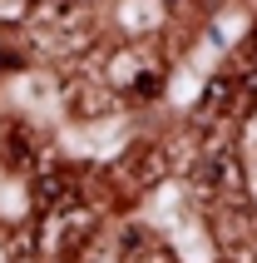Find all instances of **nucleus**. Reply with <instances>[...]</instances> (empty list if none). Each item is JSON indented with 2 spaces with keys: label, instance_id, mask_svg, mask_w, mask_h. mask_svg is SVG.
<instances>
[{
  "label": "nucleus",
  "instance_id": "1",
  "mask_svg": "<svg viewBox=\"0 0 257 263\" xmlns=\"http://www.w3.org/2000/svg\"><path fill=\"white\" fill-rule=\"evenodd\" d=\"M223 109H232V80L228 74L208 80V95H203V115H223Z\"/></svg>",
  "mask_w": 257,
  "mask_h": 263
},
{
  "label": "nucleus",
  "instance_id": "2",
  "mask_svg": "<svg viewBox=\"0 0 257 263\" xmlns=\"http://www.w3.org/2000/svg\"><path fill=\"white\" fill-rule=\"evenodd\" d=\"M35 199H40L45 209H55L59 199H65V179H55V174H50V179H40V184H35Z\"/></svg>",
  "mask_w": 257,
  "mask_h": 263
},
{
  "label": "nucleus",
  "instance_id": "3",
  "mask_svg": "<svg viewBox=\"0 0 257 263\" xmlns=\"http://www.w3.org/2000/svg\"><path fill=\"white\" fill-rule=\"evenodd\" d=\"M243 70H257V35L247 40V50H243Z\"/></svg>",
  "mask_w": 257,
  "mask_h": 263
}]
</instances>
